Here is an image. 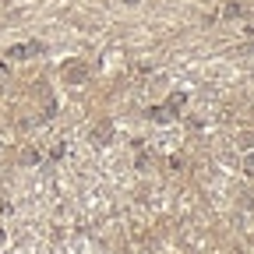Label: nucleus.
Segmentation results:
<instances>
[{
	"label": "nucleus",
	"instance_id": "nucleus-1",
	"mask_svg": "<svg viewBox=\"0 0 254 254\" xmlns=\"http://www.w3.org/2000/svg\"><path fill=\"white\" fill-rule=\"evenodd\" d=\"M43 50H46L43 43H21V46H11V50H7V57L25 60V57H36V53H43Z\"/></svg>",
	"mask_w": 254,
	"mask_h": 254
},
{
	"label": "nucleus",
	"instance_id": "nucleus-2",
	"mask_svg": "<svg viewBox=\"0 0 254 254\" xmlns=\"http://www.w3.org/2000/svg\"><path fill=\"white\" fill-rule=\"evenodd\" d=\"M110 138H113V124H110V120H99V124L92 127V141H99V145H106Z\"/></svg>",
	"mask_w": 254,
	"mask_h": 254
},
{
	"label": "nucleus",
	"instance_id": "nucleus-3",
	"mask_svg": "<svg viewBox=\"0 0 254 254\" xmlns=\"http://www.w3.org/2000/svg\"><path fill=\"white\" fill-rule=\"evenodd\" d=\"M64 78L67 81H85V64H64Z\"/></svg>",
	"mask_w": 254,
	"mask_h": 254
},
{
	"label": "nucleus",
	"instance_id": "nucleus-4",
	"mask_svg": "<svg viewBox=\"0 0 254 254\" xmlns=\"http://www.w3.org/2000/svg\"><path fill=\"white\" fill-rule=\"evenodd\" d=\"M180 106H184V95L177 92V95H173V99H170V110H180Z\"/></svg>",
	"mask_w": 254,
	"mask_h": 254
}]
</instances>
